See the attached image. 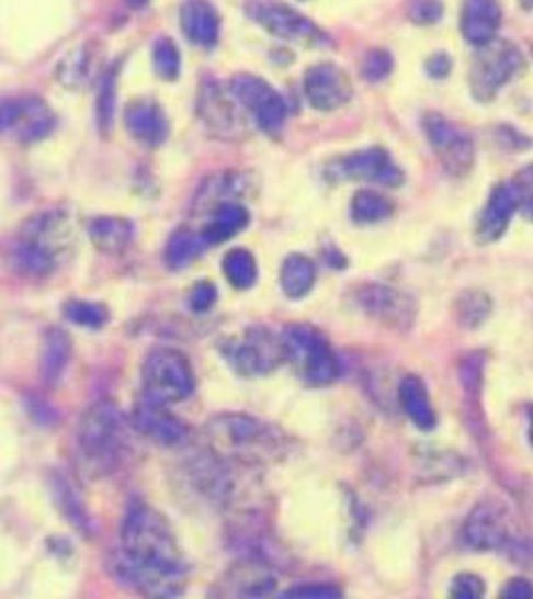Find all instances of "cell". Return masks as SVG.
Returning a JSON list of instances; mask_svg holds the SVG:
<instances>
[{"label":"cell","instance_id":"30bf717a","mask_svg":"<svg viewBox=\"0 0 533 599\" xmlns=\"http://www.w3.org/2000/svg\"><path fill=\"white\" fill-rule=\"evenodd\" d=\"M240 102L224 92L216 80H204L199 92V116L206 128V133L220 140H238L248 131L246 116L240 111Z\"/></svg>","mask_w":533,"mask_h":599},{"label":"cell","instance_id":"5b68a950","mask_svg":"<svg viewBox=\"0 0 533 599\" xmlns=\"http://www.w3.org/2000/svg\"><path fill=\"white\" fill-rule=\"evenodd\" d=\"M284 358L302 382L330 386L342 376V362L330 340L310 324H292L282 332Z\"/></svg>","mask_w":533,"mask_h":599},{"label":"cell","instance_id":"e0dca14e","mask_svg":"<svg viewBox=\"0 0 533 599\" xmlns=\"http://www.w3.org/2000/svg\"><path fill=\"white\" fill-rule=\"evenodd\" d=\"M248 12L252 14L256 23L262 24L266 29L268 33L284 38V41L310 43V41H318L322 36L308 19H304L298 12L292 11L288 7L276 4V2L256 0L248 7Z\"/></svg>","mask_w":533,"mask_h":599},{"label":"cell","instance_id":"60d3db41","mask_svg":"<svg viewBox=\"0 0 533 599\" xmlns=\"http://www.w3.org/2000/svg\"><path fill=\"white\" fill-rule=\"evenodd\" d=\"M444 7L440 0H410L408 16L411 23L433 24L442 19Z\"/></svg>","mask_w":533,"mask_h":599},{"label":"cell","instance_id":"ffe728a7","mask_svg":"<svg viewBox=\"0 0 533 599\" xmlns=\"http://www.w3.org/2000/svg\"><path fill=\"white\" fill-rule=\"evenodd\" d=\"M520 211L518 194L511 184H498L491 190L479 218L478 236L481 242H496L508 230L513 214Z\"/></svg>","mask_w":533,"mask_h":599},{"label":"cell","instance_id":"4316f807","mask_svg":"<svg viewBox=\"0 0 533 599\" xmlns=\"http://www.w3.org/2000/svg\"><path fill=\"white\" fill-rule=\"evenodd\" d=\"M398 396H400L401 408L416 428H420L423 432H430L435 428L438 418H435L430 394L426 389L422 377L413 376V374L404 376L398 388Z\"/></svg>","mask_w":533,"mask_h":599},{"label":"cell","instance_id":"f6af8a7d","mask_svg":"<svg viewBox=\"0 0 533 599\" xmlns=\"http://www.w3.org/2000/svg\"><path fill=\"white\" fill-rule=\"evenodd\" d=\"M452 68V60L445 55H435L428 60V72L433 78H444Z\"/></svg>","mask_w":533,"mask_h":599},{"label":"cell","instance_id":"9c48e42d","mask_svg":"<svg viewBox=\"0 0 533 599\" xmlns=\"http://www.w3.org/2000/svg\"><path fill=\"white\" fill-rule=\"evenodd\" d=\"M423 131L442 167L452 177H466L476 160L472 136L438 112L423 116Z\"/></svg>","mask_w":533,"mask_h":599},{"label":"cell","instance_id":"8992f818","mask_svg":"<svg viewBox=\"0 0 533 599\" xmlns=\"http://www.w3.org/2000/svg\"><path fill=\"white\" fill-rule=\"evenodd\" d=\"M192 392L194 372L186 355L172 348H160L148 354L143 366V394L146 399L170 406L189 398Z\"/></svg>","mask_w":533,"mask_h":599},{"label":"cell","instance_id":"e575fe53","mask_svg":"<svg viewBox=\"0 0 533 599\" xmlns=\"http://www.w3.org/2000/svg\"><path fill=\"white\" fill-rule=\"evenodd\" d=\"M489 312H491V302L484 292H478V290L464 292L456 300L457 323L462 324L467 330L478 328V326L486 323Z\"/></svg>","mask_w":533,"mask_h":599},{"label":"cell","instance_id":"f1b7e54d","mask_svg":"<svg viewBox=\"0 0 533 599\" xmlns=\"http://www.w3.org/2000/svg\"><path fill=\"white\" fill-rule=\"evenodd\" d=\"M50 489H53L56 508L60 510L63 518H67L68 523H72L75 530L80 533H90L94 530L92 522H90L89 511L82 506L77 489L72 488V484L68 482L67 477H50Z\"/></svg>","mask_w":533,"mask_h":599},{"label":"cell","instance_id":"c3c4849f","mask_svg":"<svg viewBox=\"0 0 533 599\" xmlns=\"http://www.w3.org/2000/svg\"><path fill=\"white\" fill-rule=\"evenodd\" d=\"M523 9H533V0H520Z\"/></svg>","mask_w":533,"mask_h":599},{"label":"cell","instance_id":"bcb514c9","mask_svg":"<svg viewBox=\"0 0 533 599\" xmlns=\"http://www.w3.org/2000/svg\"><path fill=\"white\" fill-rule=\"evenodd\" d=\"M148 2H150V0H126V4H128L131 9H143Z\"/></svg>","mask_w":533,"mask_h":599},{"label":"cell","instance_id":"6da1fadb","mask_svg":"<svg viewBox=\"0 0 533 599\" xmlns=\"http://www.w3.org/2000/svg\"><path fill=\"white\" fill-rule=\"evenodd\" d=\"M109 569L148 598H178L189 581V564L167 518L138 498L126 506L121 550L112 554Z\"/></svg>","mask_w":533,"mask_h":599},{"label":"cell","instance_id":"4fadbf2b","mask_svg":"<svg viewBox=\"0 0 533 599\" xmlns=\"http://www.w3.org/2000/svg\"><path fill=\"white\" fill-rule=\"evenodd\" d=\"M326 174L332 180H370L384 187H400L404 182V172L384 148H367L342 156L326 168Z\"/></svg>","mask_w":533,"mask_h":599},{"label":"cell","instance_id":"9a60e30c","mask_svg":"<svg viewBox=\"0 0 533 599\" xmlns=\"http://www.w3.org/2000/svg\"><path fill=\"white\" fill-rule=\"evenodd\" d=\"M306 99L316 111L330 112L342 109L354 94V87L342 68L322 63L306 72Z\"/></svg>","mask_w":533,"mask_h":599},{"label":"cell","instance_id":"d590c367","mask_svg":"<svg viewBox=\"0 0 533 599\" xmlns=\"http://www.w3.org/2000/svg\"><path fill=\"white\" fill-rule=\"evenodd\" d=\"M152 63H155L156 75L168 82L177 80L180 75V53L170 38L156 41L152 48Z\"/></svg>","mask_w":533,"mask_h":599},{"label":"cell","instance_id":"7dc6e473","mask_svg":"<svg viewBox=\"0 0 533 599\" xmlns=\"http://www.w3.org/2000/svg\"><path fill=\"white\" fill-rule=\"evenodd\" d=\"M530 444L533 445V406L530 408Z\"/></svg>","mask_w":533,"mask_h":599},{"label":"cell","instance_id":"3957f363","mask_svg":"<svg viewBox=\"0 0 533 599\" xmlns=\"http://www.w3.org/2000/svg\"><path fill=\"white\" fill-rule=\"evenodd\" d=\"M212 452L240 466L266 464L286 450L284 436L250 414H218L206 423Z\"/></svg>","mask_w":533,"mask_h":599},{"label":"cell","instance_id":"277c9868","mask_svg":"<svg viewBox=\"0 0 533 599\" xmlns=\"http://www.w3.org/2000/svg\"><path fill=\"white\" fill-rule=\"evenodd\" d=\"M124 450L126 430L121 410L112 402L92 404L78 422V464L90 476H106L121 466Z\"/></svg>","mask_w":533,"mask_h":599},{"label":"cell","instance_id":"d4e9b609","mask_svg":"<svg viewBox=\"0 0 533 599\" xmlns=\"http://www.w3.org/2000/svg\"><path fill=\"white\" fill-rule=\"evenodd\" d=\"M226 596L240 598H264L276 589V577L268 572L264 564L250 562L234 567L226 576Z\"/></svg>","mask_w":533,"mask_h":599},{"label":"cell","instance_id":"5bb4252c","mask_svg":"<svg viewBox=\"0 0 533 599\" xmlns=\"http://www.w3.org/2000/svg\"><path fill=\"white\" fill-rule=\"evenodd\" d=\"M56 116L41 99H19L4 102L2 131L14 133L21 143H36L53 133Z\"/></svg>","mask_w":533,"mask_h":599},{"label":"cell","instance_id":"8d00e7d4","mask_svg":"<svg viewBox=\"0 0 533 599\" xmlns=\"http://www.w3.org/2000/svg\"><path fill=\"white\" fill-rule=\"evenodd\" d=\"M114 92H116V70H109L101 82V92L97 100V121L101 126V133L111 131L112 116H114Z\"/></svg>","mask_w":533,"mask_h":599},{"label":"cell","instance_id":"8fae6325","mask_svg":"<svg viewBox=\"0 0 533 599\" xmlns=\"http://www.w3.org/2000/svg\"><path fill=\"white\" fill-rule=\"evenodd\" d=\"M355 306L370 318L394 330H408L418 316V304L410 294L386 284H364L355 290Z\"/></svg>","mask_w":533,"mask_h":599},{"label":"cell","instance_id":"7402d4cb","mask_svg":"<svg viewBox=\"0 0 533 599\" xmlns=\"http://www.w3.org/2000/svg\"><path fill=\"white\" fill-rule=\"evenodd\" d=\"M182 33L194 45L211 48L218 43L220 19L206 0H186L180 9Z\"/></svg>","mask_w":533,"mask_h":599},{"label":"cell","instance_id":"ac0fdd59","mask_svg":"<svg viewBox=\"0 0 533 599\" xmlns=\"http://www.w3.org/2000/svg\"><path fill=\"white\" fill-rule=\"evenodd\" d=\"M508 540V523L503 511L494 504H479L464 523V542L478 552H489Z\"/></svg>","mask_w":533,"mask_h":599},{"label":"cell","instance_id":"83f0119b","mask_svg":"<svg viewBox=\"0 0 533 599\" xmlns=\"http://www.w3.org/2000/svg\"><path fill=\"white\" fill-rule=\"evenodd\" d=\"M318 278V268L306 255H290L280 268V286L290 300L306 298Z\"/></svg>","mask_w":533,"mask_h":599},{"label":"cell","instance_id":"52a82bcc","mask_svg":"<svg viewBox=\"0 0 533 599\" xmlns=\"http://www.w3.org/2000/svg\"><path fill=\"white\" fill-rule=\"evenodd\" d=\"M226 364L246 377L266 376L284 362L282 338L264 326H250L242 338H230L220 346Z\"/></svg>","mask_w":533,"mask_h":599},{"label":"cell","instance_id":"cb8c5ba5","mask_svg":"<svg viewBox=\"0 0 533 599\" xmlns=\"http://www.w3.org/2000/svg\"><path fill=\"white\" fill-rule=\"evenodd\" d=\"M250 224V212L240 202H224L211 211V221L201 230L206 248L218 246L242 233Z\"/></svg>","mask_w":533,"mask_h":599},{"label":"cell","instance_id":"2e32d148","mask_svg":"<svg viewBox=\"0 0 533 599\" xmlns=\"http://www.w3.org/2000/svg\"><path fill=\"white\" fill-rule=\"evenodd\" d=\"M133 426L136 432L143 433L158 445H180L189 438V426L177 418L168 406L156 404L152 399H143L133 411Z\"/></svg>","mask_w":533,"mask_h":599},{"label":"cell","instance_id":"7c38bea8","mask_svg":"<svg viewBox=\"0 0 533 599\" xmlns=\"http://www.w3.org/2000/svg\"><path fill=\"white\" fill-rule=\"evenodd\" d=\"M230 92L246 111L254 114L264 133L276 134L282 131L286 121V104L266 80L254 75H236L230 80Z\"/></svg>","mask_w":533,"mask_h":599},{"label":"cell","instance_id":"484cf974","mask_svg":"<svg viewBox=\"0 0 533 599\" xmlns=\"http://www.w3.org/2000/svg\"><path fill=\"white\" fill-rule=\"evenodd\" d=\"M89 238L102 255H123L133 245L134 224L118 216H99L89 224Z\"/></svg>","mask_w":533,"mask_h":599},{"label":"cell","instance_id":"7bdbcfd3","mask_svg":"<svg viewBox=\"0 0 533 599\" xmlns=\"http://www.w3.org/2000/svg\"><path fill=\"white\" fill-rule=\"evenodd\" d=\"M282 598L333 599L342 598V591L336 586H328V584H304V586L286 589L282 594Z\"/></svg>","mask_w":533,"mask_h":599},{"label":"cell","instance_id":"d6986e66","mask_svg":"<svg viewBox=\"0 0 533 599\" xmlns=\"http://www.w3.org/2000/svg\"><path fill=\"white\" fill-rule=\"evenodd\" d=\"M124 124L136 143L148 148L165 145L168 138V121L165 111L155 100H133L124 112Z\"/></svg>","mask_w":533,"mask_h":599},{"label":"cell","instance_id":"7a4b0ae2","mask_svg":"<svg viewBox=\"0 0 533 599\" xmlns=\"http://www.w3.org/2000/svg\"><path fill=\"white\" fill-rule=\"evenodd\" d=\"M75 246L72 223L65 211H45L24 223L11 250L12 268L29 280L55 274Z\"/></svg>","mask_w":533,"mask_h":599},{"label":"cell","instance_id":"ab89813d","mask_svg":"<svg viewBox=\"0 0 533 599\" xmlns=\"http://www.w3.org/2000/svg\"><path fill=\"white\" fill-rule=\"evenodd\" d=\"M450 596L457 599H478L486 596V584L476 574H460L452 581Z\"/></svg>","mask_w":533,"mask_h":599},{"label":"cell","instance_id":"603a6c76","mask_svg":"<svg viewBox=\"0 0 533 599\" xmlns=\"http://www.w3.org/2000/svg\"><path fill=\"white\" fill-rule=\"evenodd\" d=\"M72 360V340L63 328L53 326L46 330L41 344V377L46 386L55 388Z\"/></svg>","mask_w":533,"mask_h":599},{"label":"cell","instance_id":"836d02e7","mask_svg":"<svg viewBox=\"0 0 533 599\" xmlns=\"http://www.w3.org/2000/svg\"><path fill=\"white\" fill-rule=\"evenodd\" d=\"M68 323L90 330H101L111 320V310L104 302L94 300H68L63 306Z\"/></svg>","mask_w":533,"mask_h":599},{"label":"cell","instance_id":"4dcf8cb0","mask_svg":"<svg viewBox=\"0 0 533 599\" xmlns=\"http://www.w3.org/2000/svg\"><path fill=\"white\" fill-rule=\"evenodd\" d=\"M206 250L201 233H192L189 228H180L170 236L165 248V262L170 270H182L192 264Z\"/></svg>","mask_w":533,"mask_h":599},{"label":"cell","instance_id":"1f68e13d","mask_svg":"<svg viewBox=\"0 0 533 599\" xmlns=\"http://www.w3.org/2000/svg\"><path fill=\"white\" fill-rule=\"evenodd\" d=\"M224 276L236 290H250L258 282V262L246 248H233L223 260Z\"/></svg>","mask_w":533,"mask_h":599},{"label":"cell","instance_id":"74e56055","mask_svg":"<svg viewBox=\"0 0 533 599\" xmlns=\"http://www.w3.org/2000/svg\"><path fill=\"white\" fill-rule=\"evenodd\" d=\"M392 68H394V60H392L388 50L374 48L367 53L364 63H362V77L370 82H379L388 77Z\"/></svg>","mask_w":533,"mask_h":599},{"label":"cell","instance_id":"44dd1931","mask_svg":"<svg viewBox=\"0 0 533 599\" xmlns=\"http://www.w3.org/2000/svg\"><path fill=\"white\" fill-rule=\"evenodd\" d=\"M501 9L496 0H466L462 9V34L469 45L484 46L496 41Z\"/></svg>","mask_w":533,"mask_h":599},{"label":"cell","instance_id":"ba28073f","mask_svg":"<svg viewBox=\"0 0 533 599\" xmlns=\"http://www.w3.org/2000/svg\"><path fill=\"white\" fill-rule=\"evenodd\" d=\"M523 63L520 48L508 41H491L489 45L479 46L469 70L472 94L481 102L494 99L498 90L522 70Z\"/></svg>","mask_w":533,"mask_h":599},{"label":"cell","instance_id":"ee69618b","mask_svg":"<svg viewBox=\"0 0 533 599\" xmlns=\"http://www.w3.org/2000/svg\"><path fill=\"white\" fill-rule=\"evenodd\" d=\"M501 598L508 599H530L533 598V586L528 579H511L510 584L501 591Z\"/></svg>","mask_w":533,"mask_h":599},{"label":"cell","instance_id":"d6a6232c","mask_svg":"<svg viewBox=\"0 0 533 599\" xmlns=\"http://www.w3.org/2000/svg\"><path fill=\"white\" fill-rule=\"evenodd\" d=\"M352 221L358 224L382 223L392 216L394 202L374 190H358L352 199Z\"/></svg>","mask_w":533,"mask_h":599},{"label":"cell","instance_id":"b9f144b4","mask_svg":"<svg viewBox=\"0 0 533 599\" xmlns=\"http://www.w3.org/2000/svg\"><path fill=\"white\" fill-rule=\"evenodd\" d=\"M218 300V289L214 282H199L194 289L190 290L189 306L190 310L196 312V314H204V312L211 310L212 306L216 304Z\"/></svg>","mask_w":533,"mask_h":599},{"label":"cell","instance_id":"f546056e","mask_svg":"<svg viewBox=\"0 0 533 599\" xmlns=\"http://www.w3.org/2000/svg\"><path fill=\"white\" fill-rule=\"evenodd\" d=\"M94 60V43H84L68 53L56 68V77L63 87L70 90L82 89L89 82Z\"/></svg>","mask_w":533,"mask_h":599},{"label":"cell","instance_id":"f35d334b","mask_svg":"<svg viewBox=\"0 0 533 599\" xmlns=\"http://www.w3.org/2000/svg\"><path fill=\"white\" fill-rule=\"evenodd\" d=\"M511 187L518 194L520 202V212L528 221H533V165L523 168L518 172V177L513 178Z\"/></svg>","mask_w":533,"mask_h":599}]
</instances>
